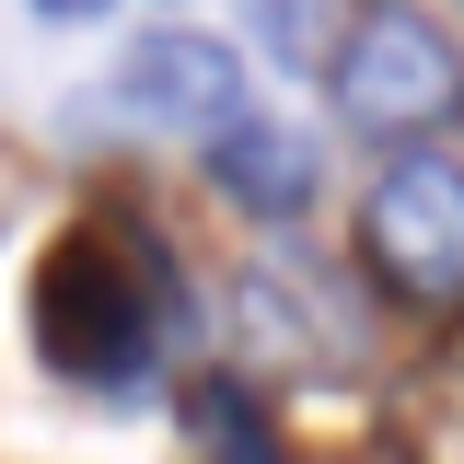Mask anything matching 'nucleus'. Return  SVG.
<instances>
[{"mask_svg":"<svg viewBox=\"0 0 464 464\" xmlns=\"http://www.w3.org/2000/svg\"><path fill=\"white\" fill-rule=\"evenodd\" d=\"M337 116L348 128H372V140H430V128H453L464 116V47L430 24V12H372L360 35L337 47Z\"/></svg>","mask_w":464,"mask_h":464,"instance_id":"f03ea898","label":"nucleus"},{"mask_svg":"<svg viewBox=\"0 0 464 464\" xmlns=\"http://www.w3.org/2000/svg\"><path fill=\"white\" fill-rule=\"evenodd\" d=\"M209 186H221L244 221H302L314 209V186H325V163H314V140L302 128H279V116H232V128H209Z\"/></svg>","mask_w":464,"mask_h":464,"instance_id":"39448f33","label":"nucleus"},{"mask_svg":"<svg viewBox=\"0 0 464 464\" xmlns=\"http://www.w3.org/2000/svg\"><path fill=\"white\" fill-rule=\"evenodd\" d=\"M116 105L140 128H174V140H209L244 116V47L232 35H198V24H151L140 47L116 58Z\"/></svg>","mask_w":464,"mask_h":464,"instance_id":"20e7f679","label":"nucleus"},{"mask_svg":"<svg viewBox=\"0 0 464 464\" xmlns=\"http://www.w3.org/2000/svg\"><path fill=\"white\" fill-rule=\"evenodd\" d=\"M256 35H267L290 70H314V58H325V35H314V0H256Z\"/></svg>","mask_w":464,"mask_h":464,"instance_id":"423d86ee","label":"nucleus"},{"mask_svg":"<svg viewBox=\"0 0 464 464\" xmlns=\"http://www.w3.org/2000/svg\"><path fill=\"white\" fill-rule=\"evenodd\" d=\"M24 12H35V24H93L105 0H24Z\"/></svg>","mask_w":464,"mask_h":464,"instance_id":"0eeeda50","label":"nucleus"},{"mask_svg":"<svg viewBox=\"0 0 464 464\" xmlns=\"http://www.w3.org/2000/svg\"><path fill=\"white\" fill-rule=\"evenodd\" d=\"M35 348L70 383H140L151 372V290H140V244L116 221H82L35 279Z\"/></svg>","mask_w":464,"mask_h":464,"instance_id":"f257e3e1","label":"nucleus"},{"mask_svg":"<svg viewBox=\"0 0 464 464\" xmlns=\"http://www.w3.org/2000/svg\"><path fill=\"white\" fill-rule=\"evenodd\" d=\"M360 256H372V279L406 290V302H464V163L453 151H418V140H406L395 163L372 174V198H360Z\"/></svg>","mask_w":464,"mask_h":464,"instance_id":"7ed1b4c3","label":"nucleus"}]
</instances>
